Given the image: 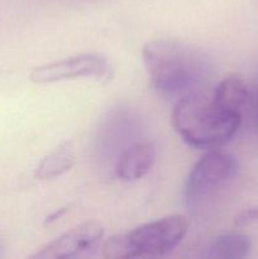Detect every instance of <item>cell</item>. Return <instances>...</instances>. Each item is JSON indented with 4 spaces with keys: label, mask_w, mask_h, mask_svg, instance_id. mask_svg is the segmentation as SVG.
I'll return each mask as SVG.
<instances>
[{
    "label": "cell",
    "mask_w": 258,
    "mask_h": 259,
    "mask_svg": "<svg viewBox=\"0 0 258 259\" xmlns=\"http://www.w3.org/2000/svg\"><path fill=\"white\" fill-rule=\"evenodd\" d=\"M142 55L152 86L162 95L191 93L209 72V61L199 48L174 38L148 40Z\"/></svg>",
    "instance_id": "cell-2"
},
{
    "label": "cell",
    "mask_w": 258,
    "mask_h": 259,
    "mask_svg": "<svg viewBox=\"0 0 258 259\" xmlns=\"http://www.w3.org/2000/svg\"><path fill=\"white\" fill-rule=\"evenodd\" d=\"M252 242L243 233H225L215 238L207 247V257L240 259L249 255Z\"/></svg>",
    "instance_id": "cell-9"
},
{
    "label": "cell",
    "mask_w": 258,
    "mask_h": 259,
    "mask_svg": "<svg viewBox=\"0 0 258 259\" xmlns=\"http://www.w3.org/2000/svg\"><path fill=\"white\" fill-rule=\"evenodd\" d=\"M103 237V225L96 220H88L43 245L30 258L66 259L90 254L99 247Z\"/></svg>",
    "instance_id": "cell-6"
},
{
    "label": "cell",
    "mask_w": 258,
    "mask_h": 259,
    "mask_svg": "<svg viewBox=\"0 0 258 259\" xmlns=\"http://www.w3.org/2000/svg\"><path fill=\"white\" fill-rule=\"evenodd\" d=\"M189 222L180 214L146 223L132 232L105 240L103 257L108 259L163 257L171 253L187 234Z\"/></svg>",
    "instance_id": "cell-3"
},
{
    "label": "cell",
    "mask_w": 258,
    "mask_h": 259,
    "mask_svg": "<svg viewBox=\"0 0 258 259\" xmlns=\"http://www.w3.org/2000/svg\"><path fill=\"white\" fill-rule=\"evenodd\" d=\"M242 113L220 101L214 90L191 91L177 101L172 125L182 141L197 149H217L237 134Z\"/></svg>",
    "instance_id": "cell-1"
},
{
    "label": "cell",
    "mask_w": 258,
    "mask_h": 259,
    "mask_svg": "<svg viewBox=\"0 0 258 259\" xmlns=\"http://www.w3.org/2000/svg\"><path fill=\"white\" fill-rule=\"evenodd\" d=\"M156 161V147L151 142H137L119 156L115 175L121 181H137L146 176Z\"/></svg>",
    "instance_id": "cell-7"
},
{
    "label": "cell",
    "mask_w": 258,
    "mask_h": 259,
    "mask_svg": "<svg viewBox=\"0 0 258 259\" xmlns=\"http://www.w3.org/2000/svg\"><path fill=\"white\" fill-rule=\"evenodd\" d=\"M237 159L227 152L210 151L192 167L185 185V197L189 205H196L214 195L237 175Z\"/></svg>",
    "instance_id": "cell-4"
},
{
    "label": "cell",
    "mask_w": 258,
    "mask_h": 259,
    "mask_svg": "<svg viewBox=\"0 0 258 259\" xmlns=\"http://www.w3.org/2000/svg\"><path fill=\"white\" fill-rule=\"evenodd\" d=\"M114 75L110 61L101 53H81L63 60L38 66L30 72L35 83H52L76 78H91L98 82H108Z\"/></svg>",
    "instance_id": "cell-5"
},
{
    "label": "cell",
    "mask_w": 258,
    "mask_h": 259,
    "mask_svg": "<svg viewBox=\"0 0 258 259\" xmlns=\"http://www.w3.org/2000/svg\"><path fill=\"white\" fill-rule=\"evenodd\" d=\"M76 163V154L70 142H63L40 161L35 169L38 180H52L70 171Z\"/></svg>",
    "instance_id": "cell-8"
},
{
    "label": "cell",
    "mask_w": 258,
    "mask_h": 259,
    "mask_svg": "<svg viewBox=\"0 0 258 259\" xmlns=\"http://www.w3.org/2000/svg\"><path fill=\"white\" fill-rule=\"evenodd\" d=\"M0 250H2V245H0Z\"/></svg>",
    "instance_id": "cell-11"
},
{
    "label": "cell",
    "mask_w": 258,
    "mask_h": 259,
    "mask_svg": "<svg viewBox=\"0 0 258 259\" xmlns=\"http://www.w3.org/2000/svg\"><path fill=\"white\" fill-rule=\"evenodd\" d=\"M258 220V207H249L235 217L234 224L235 227H247V225L252 224V223L257 222Z\"/></svg>",
    "instance_id": "cell-10"
}]
</instances>
